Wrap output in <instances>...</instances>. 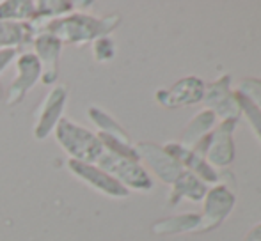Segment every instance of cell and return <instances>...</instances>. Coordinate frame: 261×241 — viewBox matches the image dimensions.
<instances>
[{
    "mask_svg": "<svg viewBox=\"0 0 261 241\" xmlns=\"http://www.w3.org/2000/svg\"><path fill=\"white\" fill-rule=\"evenodd\" d=\"M121 21L119 14H109V16L98 18L93 14L82 13V11H73L66 16L55 18L48 21L41 32L52 34L62 45H86L93 43L94 39L110 36L116 31Z\"/></svg>",
    "mask_w": 261,
    "mask_h": 241,
    "instance_id": "cell-1",
    "label": "cell"
},
{
    "mask_svg": "<svg viewBox=\"0 0 261 241\" xmlns=\"http://www.w3.org/2000/svg\"><path fill=\"white\" fill-rule=\"evenodd\" d=\"M55 140L62 147V151L69 156V160L86 163H96L98 158L103 155L98 133L80 126L75 120L62 117L54 130Z\"/></svg>",
    "mask_w": 261,
    "mask_h": 241,
    "instance_id": "cell-2",
    "label": "cell"
},
{
    "mask_svg": "<svg viewBox=\"0 0 261 241\" xmlns=\"http://www.w3.org/2000/svg\"><path fill=\"white\" fill-rule=\"evenodd\" d=\"M238 119H224L212 133H208L204 138H201L192 147L194 153L203 156L210 165L224 167L231 165L234 160V142H233V131L237 128Z\"/></svg>",
    "mask_w": 261,
    "mask_h": 241,
    "instance_id": "cell-3",
    "label": "cell"
},
{
    "mask_svg": "<svg viewBox=\"0 0 261 241\" xmlns=\"http://www.w3.org/2000/svg\"><path fill=\"white\" fill-rule=\"evenodd\" d=\"M96 165L100 167V169H103L105 172H109L114 179L119 181L128 192H130V190L148 192V190L153 188L151 176H149L148 170L141 165V162L112 155V153L103 149V155L98 158Z\"/></svg>",
    "mask_w": 261,
    "mask_h": 241,
    "instance_id": "cell-4",
    "label": "cell"
},
{
    "mask_svg": "<svg viewBox=\"0 0 261 241\" xmlns=\"http://www.w3.org/2000/svg\"><path fill=\"white\" fill-rule=\"evenodd\" d=\"M66 101H68V87L64 83L52 85L36 112V123L32 128V135L36 140H45L54 133L59 120L64 117Z\"/></svg>",
    "mask_w": 261,
    "mask_h": 241,
    "instance_id": "cell-5",
    "label": "cell"
},
{
    "mask_svg": "<svg viewBox=\"0 0 261 241\" xmlns=\"http://www.w3.org/2000/svg\"><path fill=\"white\" fill-rule=\"evenodd\" d=\"M14 68H16V76L6 94L7 107L21 103L29 91L34 89L38 82H41V64L32 52H21L14 61Z\"/></svg>",
    "mask_w": 261,
    "mask_h": 241,
    "instance_id": "cell-6",
    "label": "cell"
},
{
    "mask_svg": "<svg viewBox=\"0 0 261 241\" xmlns=\"http://www.w3.org/2000/svg\"><path fill=\"white\" fill-rule=\"evenodd\" d=\"M203 200V215H201L199 227L196 232H210L219 227L233 211L237 197H234L233 190H229L226 185H219L208 190Z\"/></svg>",
    "mask_w": 261,
    "mask_h": 241,
    "instance_id": "cell-7",
    "label": "cell"
},
{
    "mask_svg": "<svg viewBox=\"0 0 261 241\" xmlns=\"http://www.w3.org/2000/svg\"><path fill=\"white\" fill-rule=\"evenodd\" d=\"M69 172L75 177H79L80 181H84L86 185H89L91 188H94L96 192L103 193L107 197H114V199H124L130 195L126 188L121 185L117 179H114L109 172H105L103 169L96 165V163H86V162H76V160H69L66 162Z\"/></svg>",
    "mask_w": 261,
    "mask_h": 241,
    "instance_id": "cell-8",
    "label": "cell"
},
{
    "mask_svg": "<svg viewBox=\"0 0 261 241\" xmlns=\"http://www.w3.org/2000/svg\"><path fill=\"white\" fill-rule=\"evenodd\" d=\"M135 151L139 155V160L144 162L162 183L172 185L179 177V174L185 170L181 163L176 162L164 147L151 144V142H141L135 145Z\"/></svg>",
    "mask_w": 261,
    "mask_h": 241,
    "instance_id": "cell-9",
    "label": "cell"
},
{
    "mask_svg": "<svg viewBox=\"0 0 261 241\" xmlns=\"http://www.w3.org/2000/svg\"><path fill=\"white\" fill-rule=\"evenodd\" d=\"M229 83H231V76L224 75L222 78L204 85V94H203L204 107H206V110L213 112L219 117H222V120L238 119L242 115L237 96H234V93H231Z\"/></svg>",
    "mask_w": 261,
    "mask_h": 241,
    "instance_id": "cell-10",
    "label": "cell"
},
{
    "mask_svg": "<svg viewBox=\"0 0 261 241\" xmlns=\"http://www.w3.org/2000/svg\"><path fill=\"white\" fill-rule=\"evenodd\" d=\"M204 82L199 76H187L174 83L169 89L156 91L155 100L165 108H179L187 105H196L203 101Z\"/></svg>",
    "mask_w": 261,
    "mask_h": 241,
    "instance_id": "cell-11",
    "label": "cell"
},
{
    "mask_svg": "<svg viewBox=\"0 0 261 241\" xmlns=\"http://www.w3.org/2000/svg\"><path fill=\"white\" fill-rule=\"evenodd\" d=\"M34 55L41 64V83L45 85H55L59 80V61H61L62 43L52 34L39 32L32 39Z\"/></svg>",
    "mask_w": 261,
    "mask_h": 241,
    "instance_id": "cell-12",
    "label": "cell"
},
{
    "mask_svg": "<svg viewBox=\"0 0 261 241\" xmlns=\"http://www.w3.org/2000/svg\"><path fill=\"white\" fill-rule=\"evenodd\" d=\"M164 149L176 160L181 163V167L189 172H192L194 176H197L203 183H219V174L212 165L199 156L197 153H194L192 149L183 147L179 142H169L164 145Z\"/></svg>",
    "mask_w": 261,
    "mask_h": 241,
    "instance_id": "cell-13",
    "label": "cell"
},
{
    "mask_svg": "<svg viewBox=\"0 0 261 241\" xmlns=\"http://www.w3.org/2000/svg\"><path fill=\"white\" fill-rule=\"evenodd\" d=\"M208 188L206 183H203L197 176H194L189 170H183L179 174V177L172 183V190L171 195H169V204L171 206H176L181 199H189L194 200V202H199V200L204 199Z\"/></svg>",
    "mask_w": 261,
    "mask_h": 241,
    "instance_id": "cell-14",
    "label": "cell"
},
{
    "mask_svg": "<svg viewBox=\"0 0 261 241\" xmlns=\"http://www.w3.org/2000/svg\"><path fill=\"white\" fill-rule=\"evenodd\" d=\"M38 32L29 21H0V48H20L32 43Z\"/></svg>",
    "mask_w": 261,
    "mask_h": 241,
    "instance_id": "cell-15",
    "label": "cell"
},
{
    "mask_svg": "<svg viewBox=\"0 0 261 241\" xmlns=\"http://www.w3.org/2000/svg\"><path fill=\"white\" fill-rule=\"evenodd\" d=\"M201 215L197 213H183L176 217H169L164 220H158L151 225V232L156 236L181 234V232H196L199 227Z\"/></svg>",
    "mask_w": 261,
    "mask_h": 241,
    "instance_id": "cell-16",
    "label": "cell"
},
{
    "mask_svg": "<svg viewBox=\"0 0 261 241\" xmlns=\"http://www.w3.org/2000/svg\"><path fill=\"white\" fill-rule=\"evenodd\" d=\"M215 120H217V115L204 108L203 112H199L196 117L187 124V128L181 133V138H179V144L187 149H192L201 138L206 137L208 131L212 130L213 124H215Z\"/></svg>",
    "mask_w": 261,
    "mask_h": 241,
    "instance_id": "cell-17",
    "label": "cell"
},
{
    "mask_svg": "<svg viewBox=\"0 0 261 241\" xmlns=\"http://www.w3.org/2000/svg\"><path fill=\"white\" fill-rule=\"evenodd\" d=\"M87 117L91 119V123L98 128V133H103V135H109V137H114L117 140H123V142H128L132 144L130 140V135L126 133L123 126L117 123L109 112H105L103 108L100 107H89L87 108Z\"/></svg>",
    "mask_w": 261,
    "mask_h": 241,
    "instance_id": "cell-18",
    "label": "cell"
},
{
    "mask_svg": "<svg viewBox=\"0 0 261 241\" xmlns=\"http://www.w3.org/2000/svg\"><path fill=\"white\" fill-rule=\"evenodd\" d=\"M34 11V0H0V21H31Z\"/></svg>",
    "mask_w": 261,
    "mask_h": 241,
    "instance_id": "cell-19",
    "label": "cell"
},
{
    "mask_svg": "<svg viewBox=\"0 0 261 241\" xmlns=\"http://www.w3.org/2000/svg\"><path fill=\"white\" fill-rule=\"evenodd\" d=\"M234 96H237L240 112L245 115V117H247L249 126H251L252 131H254L256 138H258L259 144H261V110L256 107L254 103H252L251 100H249L247 96H244L242 93H234Z\"/></svg>",
    "mask_w": 261,
    "mask_h": 241,
    "instance_id": "cell-20",
    "label": "cell"
},
{
    "mask_svg": "<svg viewBox=\"0 0 261 241\" xmlns=\"http://www.w3.org/2000/svg\"><path fill=\"white\" fill-rule=\"evenodd\" d=\"M93 57L96 62H109L116 57V43L110 36H103L93 41Z\"/></svg>",
    "mask_w": 261,
    "mask_h": 241,
    "instance_id": "cell-21",
    "label": "cell"
},
{
    "mask_svg": "<svg viewBox=\"0 0 261 241\" xmlns=\"http://www.w3.org/2000/svg\"><path fill=\"white\" fill-rule=\"evenodd\" d=\"M238 93H242L244 96H247L252 103L261 110V80L259 78H245L242 80L240 89Z\"/></svg>",
    "mask_w": 261,
    "mask_h": 241,
    "instance_id": "cell-22",
    "label": "cell"
},
{
    "mask_svg": "<svg viewBox=\"0 0 261 241\" xmlns=\"http://www.w3.org/2000/svg\"><path fill=\"white\" fill-rule=\"evenodd\" d=\"M16 50L13 48H0V73H4L7 69V66H11L16 61Z\"/></svg>",
    "mask_w": 261,
    "mask_h": 241,
    "instance_id": "cell-23",
    "label": "cell"
},
{
    "mask_svg": "<svg viewBox=\"0 0 261 241\" xmlns=\"http://www.w3.org/2000/svg\"><path fill=\"white\" fill-rule=\"evenodd\" d=\"M244 241H261V224L254 225V227L245 234Z\"/></svg>",
    "mask_w": 261,
    "mask_h": 241,
    "instance_id": "cell-24",
    "label": "cell"
}]
</instances>
